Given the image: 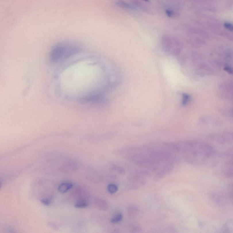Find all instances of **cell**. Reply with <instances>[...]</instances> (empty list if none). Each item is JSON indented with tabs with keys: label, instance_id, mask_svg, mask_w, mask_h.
Returning a JSON list of instances; mask_svg holds the SVG:
<instances>
[{
	"label": "cell",
	"instance_id": "3",
	"mask_svg": "<svg viewBox=\"0 0 233 233\" xmlns=\"http://www.w3.org/2000/svg\"><path fill=\"white\" fill-rule=\"evenodd\" d=\"M161 46L165 53L174 56H178L181 51V45L177 40L167 35L162 36Z\"/></svg>",
	"mask_w": 233,
	"mask_h": 233
},
{
	"label": "cell",
	"instance_id": "1",
	"mask_svg": "<svg viewBox=\"0 0 233 233\" xmlns=\"http://www.w3.org/2000/svg\"><path fill=\"white\" fill-rule=\"evenodd\" d=\"M170 150L184 154L185 161L189 164L201 165L213 160L216 157L215 149L209 143L188 141L167 143Z\"/></svg>",
	"mask_w": 233,
	"mask_h": 233
},
{
	"label": "cell",
	"instance_id": "9",
	"mask_svg": "<svg viewBox=\"0 0 233 233\" xmlns=\"http://www.w3.org/2000/svg\"><path fill=\"white\" fill-rule=\"evenodd\" d=\"M123 215L121 213H118L113 216L111 220L112 223H118L123 219Z\"/></svg>",
	"mask_w": 233,
	"mask_h": 233
},
{
	"label": "cell",
	"instance_id": "16",
	"mask_svg": "<svg viewBox=\"0 0 233 233\" xmlns=\"http://www.w3.org/2000/svg\"><path fill=\"white\" fill-rule=\"evenodd\" d=\"M224 70L225 71L227 72L228 74H233V68L230 66H227L224 68Z\"/></svg>",
	"mask_w": 233,
	"mask_h": 233
},
{
	"label": "cell",
	"instance_id": "5",
	"mask_svg": "<svg viewBox=\"0 0 233 233\" xmlns=\"http://www.w3.org/2000/svg\"><path fill=\"white\" fill-rule=\"evenodd\" d=\"M139 209L134 205H131L128 206L127 209V213L130 218L136 217L139 213Z\"/></svg>",
	"mask_w": 233,
	"mask_h": 233
},
{
	"label": "cell",
	"instance_id": "12",
	"mask_svg": "<svg viewBox=\"0 0 233 233\" xmlns=\"http://www.w3.org/2000/svg\"><path fill=\"white\" fill-rule=\"evenodd\" d=\"M88 205V203L85 201H80L75 205L74 206L77 208H85Z\"/></svg>",
	"mask_w": 233,
	"mask_h": 233
},
{
	"label": "cell",
	"instance_id": "13",
	"mask_svg": "<svg viewBox=\"0 0 233 233\" xmlns=\"http://www.w3.org/2000/svg\"><path fill=\"white\" fill-rule=\"evenodd\" d=\"M165 13L170 18H175V16H176L175 12L174 11L170 10V9H167L165 11Z\"/></svg>",
	"mask_w": 233,
	"mask_h": 233
},
{
	"label": "cell",
	"instance_id": "7",
	"mask_svg": "<svg viewBox=\"0 0 233 233\" xmlns=\"http://www.w3.org/2000/svg\"><path fill=\"white\" fill-rule=\"evenodd\" d=\"M96 205L97 208L100 210L106 211L108 209V204L106 201L103 200V199H97L96 201Z\"/></svg>",
	"mask_w": 233,
	"mask_h": 233
},
{
	"label": "cell",
	"instance_id": "10",
	"mask_svg": "<svg viewBox=\"0 0 233 233\" xmlns=\"http://www.w3.org/2000/svg\"><path fill=\"white\" fill-rule=\"evenodd\" d=\"M107 189L108 192L110 194H115L118 190V187L115 184H109L107 186Z\"/></svg>",
	"mask_w": 233,
	"mask_h": 233
},
{
	"label": "cell",
	"instance_id": "20",
	"mask_svg": "<svg viewBox=\"0 0 233 233\" xmlns=\"http://www.w3.org/2000/svg\"><path fill=\"white\" fill-rule=\"evenodd\" d=\"M143 1H146V2H148V1H149V0H143Z\"/></svg>",
	"mask_w": 233,
	"mask_h": 233
},
{
	"label": "cell",
	"instance_id": "17",
	"mask_svg": "<svg viewBox=\"0 0 233 233\" xmlns=\"http://www.w3.org/2000/svg\"><path fill=\"white\" fill-rule=\"evenodd\" d=\"M224 26L230 31H233V25L229 22H226L224 24Z\"/></svg>",
	"mask_w": 233,
	"mask_h": 233
},
{
	"label": "cell",
	"instance_id": "2",
	"mask_svg": "<svg viewBox=\"0 0 233 233\" xmlns=\"http://www.w3.org/2000/svg\"><path fill=\"white\" fill-rule=\"evenodd\" d=\"M78 50L77 46L72 44L63 43L57 44L51 50V60L54 62L63 60L77 53Z\"/></svg>",
	"mask_w": 233,
	"mask_h": 233
},
{
	"label": "cell",
	"instance_id": "8",
	"mask_svg": "<svg viewBox=\"0 0 233 233\" xmlns=\"http://www.w3.org/2000/svg\"><path fill=\"white\" fill-rule=\"evenodd\" d=\"M116 4L118 7L124 9V10H133L134 8L132 6L129 4L127 3V2L124 1L123 0H117L116 2Z\"/></svg>",
	"mask_w": 233,
	"mask_h": 233
},
{
	"label": "cell",
	"instance_id": "11",
	"mask_svg": "<svg viewBox=\"0 0 233 233\" xmlns=\"http://www.w3.org/2000/svg\"><path fill=\"white\" fill-rule=\"evenodd\" d=\"M113 169L114 170L116 171V172H118V174H121V175H124L125 174V171L124 168L120 166H118V165H113Z\"/></svg>",
	"mask_w": 233,
	"mask_h": 233
},
{
	"label": "cell",
	"instance_id": "15",
	"mask_svg": "<svg viewBox=\"0 0 233 233\" xmlns=\"http://www.w3.org/2000/svg\"><path fill=\"white\" fill-rule=\"evenodd\" d=\"M41 202L43 205L46 206L49 205L51 203V200L49 199H44L41 200Z\"/></svg>",
	"mask_w": 233,
	"mask_h": 233
},
{
	"label": "cell",
	"instance_id": "19",
	"mask_svg": "<svg viewBox=\"0 0 233 233\" xmlns=\"http://www.w3.org/2000/svg\"><path fill=\"white\" fill-rule=\"evenodd\" d=\"M230 115H231V116L233 117V109H232V110L230 111Z\"/></svg>",
	"mask_w": 233,
	"mask_h": 233
},
{
	"label": "cell",
	"instance_id": "6",
	"mask_svg": "<svg viewBox=\"0 0 233 233\" xmlns=\"http://www.w3.org/2000/svg\"><path fill=\"white\" fill-rule=\"evenodd\" d=\"M72 187H73V185L71 183H63L60 184L58 186L57 189H58V191L59 192L64 194V193L67 192L70 189H71Z\"/></svg>",
	"mask_w": 233,
	"mask_h": 233
},
{
	"label": "cell",
	"instance_id": "18",
	"mask_svg": "<svg viewBox=\"0 0 233 233\" xmlns=\"http://www.w3.org/2000/svg\"><path fill=\"white\" fill-rule=\"evenodd\" d=\"M132 232H139L141 230V228L138 226H132L131 229Z\"/></svg>",
	"mask_w": 233,
	"mask_h": 233
},
{
	"label": "cell",
	"instance_id": "4",
	"mask_svg": "<svg viewBox=\"0 0 233 233\" xmlns=\"http://www.w3.org/2000/svg\"><path fill=\"white\" fill-rule=\"evenodd\" d=\"M174 168V164L171 162L168 161L163 166L158 168L155 174V178L157 179L163 178L165 175L169 174Z\"/></svg>",
	"mask_w": 233,
	"mask_h": 233
},
{
	"label": "cell",
	"instance_id": "14",
	"mask_svg": "<svg viewBox=\"0 0 233 233\" xmlns=\"http://www.w3.org/2000/svg\"><path fill=\"white\" fill-rule=\"evenodd\" d=\"M189 100H190V97L188 95L186 94H184L183 97V100H182L183 105L187 104V103H188L189 102Z\"/></svg>",
	"mask_w": 233,
	"mask_h": 233
}]
</instances>
